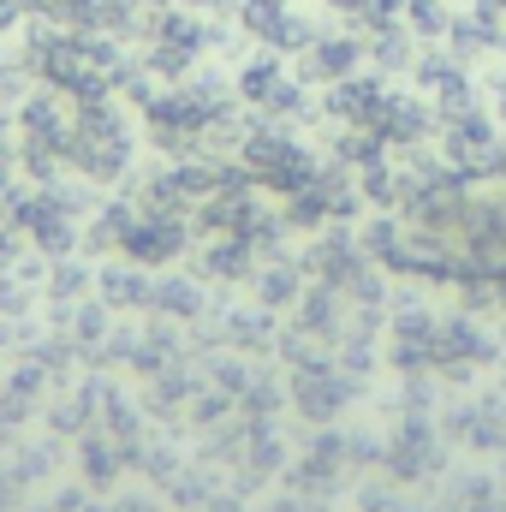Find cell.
<instances>
[{
	"label": "cell",
	"mask_w": 506,
	"mask_h": 512,
	"mask_svg": "<svg viewBox=\"0 0 506 512\" xmlns=\"http://www.w3.org/2000/svg\"><path fill=\"white\" fill-rule=\"evenodd\" d=\"M66 167H78L96 185H114L131 167V120L114 102H78L72 137H66Z\"/></svg>",
	"instance_id": "obj_1"
},
{
	"label": "cell",
	"mask_w": 506,
	"mask_h": 512,
	"mask_svg": "<svg viewBox=\"0 0 506 512\" xmlns=\"http://www.w3.org/2000/svg\"><path fill=\"white\" fill-rule=\"evenodd\" d=\"M239 167H245L251 185H268V191L292 197V191H304L316 179V149H304L280 126H251L245 143H239Z\"/></svg>",
	"instance_id": "obj_2"
},
{
	"label": "cell",
	"mask_w": 506,
	"mask_h": 512,
	"mask_svg": "<svg viewBox=\"0 0 506 512\" xmlns=\"http://www.w3.org/2000/svg\"><path fill=\"white\" fill-rule=\"evenodd\" d=\"M370 66V42L364 36H352V30H322L304 54H298V78L304 84H340V78H352V72H364Z\"/></svg>",
	"instance_id": "obj_3"
},
{
	"label": "cell",
	"mask_w": 506,
	"mask_h": 512,
	"mask_svg": "<svg viewBox=\"0 0 506 512\" xmlns=\"http://www.w3.org/2000/svg\"><path fill=\"white\" fill-rule=\"evenodd\" d=\"M387 78H381L376 66H364V72H352V78H340V84H328V102H322V114L334 120V126H370L376 131L381 108H387Z\"/></svg>",
	"instance_id": "obj_4"
},
{
	"label": "cell",
	"mask_w": 506,
	"mask_h": 512,
	"mask_svg": "<svg viewBox=\"0 0 506 512\" xmlns=\"http://www.w3.org/2000/svg\"><path fill=\"white\" fill-rule=\"evenodd\" d=\"M24 12L42 24H60V30H90L96 0H24Z\"/></svg>",
	"instance_id": "obj_5"
},
{
	"label": "cell",
	"mask_w": 506,
	"mask_h": 512,
	"mask_svg": "<svg viewBox=\"0 0 506 512\" xmlns=\"http://www.w3.org/2000/svg\"><path fill=\"white\" fill-rule=\"evenodd\" d=\"M298 399H304V411H310V417H328V411L346 399V387L334 382L328 370H316V376H298Z\"/></svg>",
	"instance_id": "obj_6"
},
{
	"label": "cell",
	"mask_w": 506,
	"mask_h": 512,
	"mask_svg": "<svg viewBox=\"0 0 506 512\" xmlns=\"http://www.w3.org/2000/svg\"><path fill=\"white\" fill-rule=\"evenodd\" d=\"M501 66H506V36H501Z\"/></svg>",
	"instance_id": "obj_7"
}]
</instances>
